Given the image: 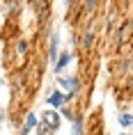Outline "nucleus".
Returning a JSON list of instances; mask_svg holds the SVG:
<instances>
[{"mask_svg":"<svg viewBox=\"0 0 133 135\" xmlns=\"http://www.w3.org/2000/svg\"><path fill=\"white\" fill-rule=\"evenodd\" d=\"M119 124L122 126H133V114H119Z\"/></svg>","mask_w":133,"mask_h":135,"instance_id":"nucleus-7","label":"nucleus"},{"mask_svg":"<svg viewBox=\"0 0 133 135\" xmlns=\"http://www.w3.org/2000/svg\"><path fill=\"white\" fill-rule=\"evenodd\" d=\"M35 121H37V117L30 112V114H28V119H25V128H23V133H21V135H28V133H30V128L35 126Z\"/></svg>","mask_w":133,"mask_h":135,"instance_id":"nucleus-6","label":"nucleus"},{"mask_svg":"<svg viewBox=\"0 0 133 135\" xmlns=\"http://www.w3.org/2000/svg\"><path fill=\"white\" fill-rule=\"evenodd\" d=\"M85 7H87V9H92V7H94V0H87V5H85Z\"/></svg>","mask_w":133,"mask_h":135,"instance_id":"nucleus-9","label":"nucleus"},{"mask_svg":"<svg viewBox=\"0 0 133 135\" xmlns=\"http://www.w3.org/2000/svg\"><path fill=\"white\" fill-rule=\"evenodd\" d=\"M0 121H2V108H0Z\"/></svg>","mask_w":133,"mask_h":135,"instance_id":"nucleus-10","label":"nucleus"},{"mask_svg":"<svg viewBox=\"0 0 133 135\" xmlns=\"http://www.w3.org/2000/svg\"><path fill=\"white\" fill-rule=\"evenodd\" d=\"M57 44H60V37H57V32L53 37H51V60L55 62V57H57Z\"/></svg>","mask_w":133,"mask_h":135,"instance_id":"nucleus-4","label":"nucleus"},{"mask_svg":"<svg viewBox=\"0 0 133 135\" xmlns=\"http://www.w3.org/2000/svg\"><path fill=\"white\" fill-rule=\"evenodd\" d=\"M48 103H51V105H55V108H60V105L64 103V96H62L60 92H55V94H53V96L48 99Z\"/></svg>","mask_w":133,"mask_h":135,"instance_id":"nucleus-5","label":"nucleus"},{"mask_svg":"<svg viewBox=\"0 0 133 135\" xmlns=\"http://www.w3.org/2000/svg\"><path fill=\"white\" fill-rule=\"evenodd\" d=\"M69 60H71V55H69V53H62V55L57 57V62H55V71L60 73V71H62V69H64V66L69 64Z\"/></svg>","mask_w":133,"mask_h":135,"instance_id":"nucleus-2","label":"nucleus"},{"mask_svg":"<svg viewBox=\"0 0 133 135\" xmlns=\"http://www.w3.org/2000/svg\"><path fill=\"white\" fill-rule=\"evenodd\" d=\"M60 83H62L67 89H71V94L78 92V80H76V78H60Z\"/></svg>","mask_w":133,"mask_h":135,"instance_id":"nucleus-3","label":"nucleus"},{"mask_svg":"<svg viewBox=\"0 0 133 135\" xmlns=\"http://www.w3.org/2000/svg\"><path fill=\"white\" fill-rule=\"evenodd\" d=\"M25 48H28V44H25V41H19V50H21V53H25Z\"/></svg>","mask_w":133,"mask_h":135,"instance_id":"nucleus-8","label":"nucleus"},{"mask_svg":"<svg viewBox=\"0 0 133 135\" xmlns=\"http://www.w3.org/2000/svg\"><path fill=\"white\" fill-rule=\"evenodd\" d=\"M42 119H44V124H46V128L48 131H57L60 128V117H57V112H44L42 114Z\"/></svg>","mask_w":133,"mask_h":135,"instance_id":"nucleus-1","label":"nucleus"}]
</instances>
